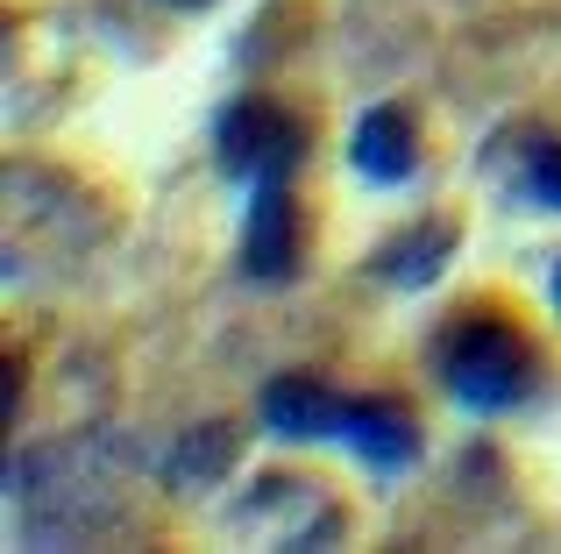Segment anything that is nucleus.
Masks as SVG:
<instances>
[{"label":"nucleus","instance_id":"3","mask_svg":"<svg viewBox=\"0 0 561 554\" xmlns=\"http://www.w3.org/2000/svg\"><path fill=\"white\" fill-rule=\"evenodd\" d=\"M291 264H299V207L285 185H256L242 221V270L277 285V277H291Z\"/></svg>","mask_w":561,"mask_h":554},{"label":"nucleus","instance_id":"6","mask_svg":"<svg viewBox=\"0 0 561 554\" xmlns=\"http://www.w3.org/2000/svg\"><path fill=\"white\" fill-rule=\"evenodd\" d=\"M342 441L356 448V455L383 462V470H398V462H412L420 434H412V419L398 413V405H377V399H363V405H348V413H342Z\"/></svg>","mask_w":561,"mask_h":554},{"label":"nucleus","instance_id":"8","mask_svg":"<svg viewBox=\"0 0 561 554\" xmlns=\"http://www.w3.org/2000/svg\"><path fill=\"white\" fill-rule=\"evenodd\" d=\"M455 250V235L448 228H426V235H412V242H398V250H383V277L391 285H426V277L440 270V256Z\"/></svg>","mask_w":561,"mask_h":554},{"label":"nucleus","instance_id":"9","mask_svg":"<svg viewBox=\"0 0 561 554\" xmlns=\"http://www.w3.org/2000/svg\"><path fill=\"white\" fill-rule=\"evenodd\" d=\"M526 193L561 213V142H534L526 150Z\"/></svg>","mask_w":561,"mask_h":554},{"label":"nucleus","instance_id":"11","mask_svg":"<svg viewBox=\"0 0 561 554\" xmlns=\"http://www.w3.org/2000/svg\"><path fill=\"white\" fill-rule=\"evenodd\" d=\"M179 8H206V0H179Z\"/></svg>","mask_w":561,"mask_h":554},{"label":"nucleus","instance_id":"10","mask_svg":"<svg viewBox=\"0 0 561 554\" xmlns=\"http://www.w3.org/2000/svg\"><path fill=\"white\" fill-rule=\"evenodd\" d=\"M14 399H22V362H8V384H0V413L14 419Z\"/></svg>","mask_w":561,"mask_h":554},{"label":"nucleus","instance_id":"2","mask_svg":"<svg viewBox=\"0 0 561 554\" xmlns=\"http://www.w3.org/2000/svg\"><path fill=\"white\" fill-rule=\"evenodd\" d=\"M299 157H306V128L291 122L285 107H271V100H242V107H228V122H220V164H228L234 178L285 185Z\"/></svg>","mask_w":561,"mask_h":554},{"label":"nucleus","instance_id":"4","mask_svg":"<svg viewBox=\"0 0 561 554\" xmlns=\"http://www.w3.org/2000/svg\"><path fill=\"white\" fill-rule=\"evenodd\" d=\"M342 413H348V399H334L320 377H277L263 391V419L285 441H328V434H342Z\"/></svg>","mask_w":561,"mask_h":554},{"label":"nucleus","instance_id":"7","mask_svg":"<svg viewBox=\"0 0 561 554\" xmlns=\"http://www.w3.org/2000/svg\"><path fill=\"white\" fill-rule=\"evenodd\" d=\"M234 427H199L179 441V455H171V484H220V476L234 470Z\"/></svg>","mask_w":561,"mask_h":554},{"label":"nucleus","instance_id":"5","mask_svg":"<svg viewBox=\"0 0 561 554\" xmlns=\"http://www.w3.org/2000/svg\"><path fill=\"white\" fill-rule=\"evenodd\" d=\"M348 157H356L363 178L398 185V178H412V164H420V142H412V122H405L398 107H370V114L356 122V142H348Z\"/></svg>","mask_w":561,"mask_h":554},{"label":"nucleus","instance_id":"1","mask_svg":"<svg viewBox=\"0 0 561 554\" xmlns=\"http://www.w3.org/2000/svg\"><path fill=\"white\" fill-rule=\"evenodd\" d=\"M440 377L469 413H505L526 399L534 384V356L505 320H462V327L440 342Z\"/></svg>","mask_w":561,"mask_h":554},{"label":"nucleus","instance_id":"12","mask_svg":"<svg viewBox=\"0 0 561 554\" xmlns=\"http://www.w3.org/2000/svg\"><path fill=\"white\" fill-rule=\"evenodd\" d=\"M554 299H561V270H554Z\"/></svg>","mask_w":561,"mask_h":554}]
</instances>
